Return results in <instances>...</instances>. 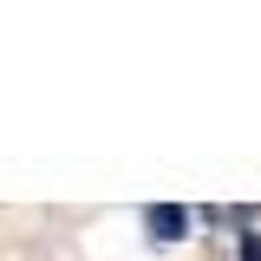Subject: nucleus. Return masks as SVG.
I'll return each mask as SVG.
<instances>
[{
    "label": "nucleus",
    "instance_id": "f257e3e1",
    "mask_svg": "<svg viewBox=\"0 0 261 261\" xmlns=\"http://www.w3.org/2000/svg\"><path fill=\"white\" fill-rule=\"evenodd\" d=\"M190 209H183V202H150V209H144V228H150V242H183V235H190Z\"/></svg>",
    "mask_w": 261,
    "mask_h": 261
}]
</instances>
